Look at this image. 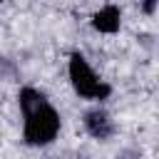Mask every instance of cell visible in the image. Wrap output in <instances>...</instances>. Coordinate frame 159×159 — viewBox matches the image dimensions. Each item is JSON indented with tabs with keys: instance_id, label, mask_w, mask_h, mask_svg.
<instances>
[{
	"instance_id": "cell-2",
	"label": "cell",
	"mask_w": 159,
	"mask_h": 159,
	"mask_svg": "<svg viewBox=\"0 0 159 159\" xmlns=\"http://www.w3.org/2000/svg\"><path fill=\"white\" fill-rule=\"evenodd\" d=\"M67 77L70 84L75 89V94H80L82 99H92V102H102L112 94V87L92 70V65L84 60V55L72 52L70 62H67Z\"/></svg>"
},
{
	"instance_id": "cell-5",
	"label": "cell",
	"mask_w": 159,
	"mask_h": 159,
	"mask_svg": "<svg viewBox=\"0 0 159 159\" xmlns=\"http://www.w3.org/2000/svg\"><path fill=\"white\" fill-rule=\"evenodd\" d=\"M154 5H157V0H144V12H154Z\"/></svg>"
},
{
	"instance_id": "cell-4",
	"label": "cell",
	"mask_w": 159,
	"mask_h": 159,
	"mask_svg": "<svg viewBox=\"0 0 159 159\" xmlns=\"http://www.w3.org/2000/svg\"><path fill=\"white\" fill-rule=\"evenodd\" d=\"M92 27L102 35H114L122 27V10L117 5H104L92 15Z\"/></svg>"
},
{
	"instance_id": "cell-1",
	"label": "cell",
	"mask_w": 159,
	"mask_h": 159,
	"mask_svg": "<svg viewBox=\"0 0 159 159\" xmlns=\"http://www.w3.org/2000/svg\"><path fill=\"white\" fill-rule=\"evenodd\" d=\"M22 112V139L30 147H47L60 134L62 119L60 112L50 104V99L35 87H22L17 94Z\"/></svg>"
},
{
	"instance_id": "cell-6",
	"label": "cell",
	"mask_w": 159,
	"mask_h": 159,
	"mask_svg": "<svg viewBox=\"0 0 159 159\" xmlns=\"http://www.w3.org/2000/svg\"><path fill=\"white\" fill-rule=\"evenodd\" d=\"M0 2H5V0H0Z\"/></svg>"
},
{
	"instance_id": "cell-3",
	"label": "cell",
	"mask_w": 159,
	"mask_h": 159,
	"mask_svg": "<svg viewBox=\"0 0 159 159\" xmlns=\"http://www.w3.org/2000/svg\"><path fill=\"white\" fill-rule=\"evenodd\" d=\"M84 129H87L89 137L104 142V139H109V137L114 134V122H112V117H109L104 109L97 107V109H89V112L84 114Z\"/></svg>"
}]
</instances>
